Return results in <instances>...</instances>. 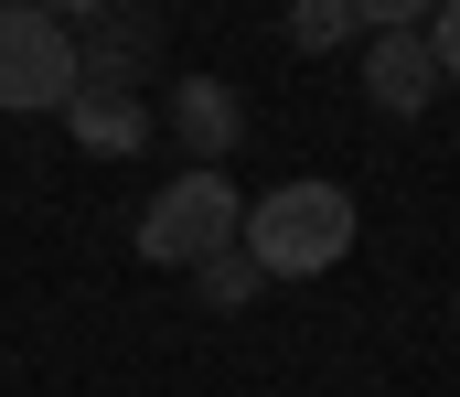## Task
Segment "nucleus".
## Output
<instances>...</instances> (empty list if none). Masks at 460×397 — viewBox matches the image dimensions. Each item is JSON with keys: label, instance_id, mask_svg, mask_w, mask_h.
I'll list each match as a JSON object with an SVG mask.
<instances>
[{"label": "nucleus", "instance_id": "nucleus-1", "mask_svg": "<svg viewBox=\"0 0 460 397\" xmlns=\"http://www.w3.org/2000/svg\"><path fill=\"white\" fill-rule=\"evenodd\" d=\"M235 248L257 258V279H322V268L353 258V194L343 183H279L246 204Z\"/></svg>", "mask_w": 460, "mask_h": 397}, {"label": "nucleus", "instance_id": "nucleus-2", "mask_svg": "<svg viewBox=\"0 0 460 397\" xmlns=\"http://www.w3.org/2000/svg\"><path fill=\"white\" fill-rule=\"evenodd\" d=\"M235 226H246V194H235L226 172H182V183L150 194L139 258H150V268H204L215 248H235Z\"/></svg>", "mask_w": 460, "mask_h": 397}, {"label": "nucleus", "instance_id": "nucleus-3", "mask_svg": "<svg viewBox=\"0 0 460 397\" xmlns=\"http://www.w3.org/2000/svg\"><path fill=\"white\" fill-rule=\"evenodd\" d=\"M75 97V32L32 0H0V108L11 119H65Z\"/></svg>", "mask_w": 460, "mask_h": 397}, {"label": "nucleus", "instance_id": "nucleus-4", "mask_svg": "<svg viewBox=\"0 0 460 397\" xmlns=\"http://www.w3.org/2000/svg\"><path fill=\"white\" fill-rule=\"evenodd\" d=\"M150 54H161V11H139V0H108V11H97V32H75V86L139 97Z\"/></svg>", "mask_w": 460, "mask_h": 397}, {"label": "nucleus", "instance_id": "nucleus-5", "mask_svg": "<svg viewBox=\"0 0 460 397\" xmlns=\"http://www.w3.org/2000/svg\"><path fill=\"white\" fill-rule=\"evenodd\" d=\"M172 140L193 150V172H215L235 140H246V108H235L226 76H182V86H172Z\"/></svg>", "mask_w": 460, "mask_h": 397}, {"label": "nucleus", "instance_id": "nucleus-6", "mask_svg": "<svg viewBox=\"0 0 460 397\" xmlns=\"http://www.w3.org/2000/svg\"><path fill=\"white\" fill-rule=\"evenodd\" d=\"M364 97H375L385 119H418V108L439 97V65H429V32H375V54H364Z\"/></svg>", "mask_w": 460, "mask_h": 397}, {"label": "nucleus", "instance_id": "nucleus-7", "mask_svg": "<svg viewBox=\"0 0 460 397\" xmlns=\"http://www.w3.org/2000/svg\"><path fill=\"white\" fill-rule=\"evenodd\" d=\"M65 119H75V140H86L97 161H128V150L150 140V108H139V97H108V86H75Z\"/></svg>", "mask_w": 460, "mask_h": 397}, {"label": "nucleus", "instance_id": "nucleus-8", "mask_svg": "<svg viewBox=\"0 0 460 397\" xmlns=\"http://www.w3.org/2000/svg\"><path fill=\"white\" fill-rule=\"evenodd\" d=\"M193 279H204V301H215V311H246V301L268 290V279H257V258H246V248H215V258L193 268Z\"/></svg>", "mask_w": 460, "mask_h": 397}, {"label": "nucleus", "instance_id": "nucleus-9", "mask_svg": "<svg viewBox=\"0 0 460 397\" xmlns=\"http://www.w3.org/2000/svg\"><path fill=\"white\" fill-rule=\"evenodd\" d=\"M289 43L300 54H332V43H353V11L343 0H289Z\"/></svg>", "mask_w": 460, "mask_h": 397}, {"label": "nucleus", "instance_id": "nucleus-10", "mask_svg": "<svg viewBox=\"0 0 460 397\" xmlns=\"http://www.w3.org/2000/svg\"><path fill=\"white\" fill-rule=\"evenodd\" d=\"M343 11H353V32H418L439 0H343Z\"/></svg>", "mask_w": 460, "mask_h": 397}, {"label": "nucleus", "instance_id": "nucleus-11", "mask_svg": "<svg viewBox=\"0 0 460 397\" xmlns=\"http://www.w3.org/2000/svg\"><path fill=\"white\" fill-rule=\"evenodd\" d=\"M429 65H439V86H460V0L429 11Z\"/></svg>", "mask_w": 460, "mask_h": 397}, {"label": "nucleus", "instance_id": "nucleus-12", "mask_svg": "<svg viewBox=\"0 0 460 397\" xmlns=\"http://www.w3.org/2000/svg\"><path fill=\"white\" fill-rule=\"evenodd\" d=\"M32 11H54V22H97L108 0H32Z\"/></svg>", "mask_w": 460, "mask_h": 397}]
</instances>
